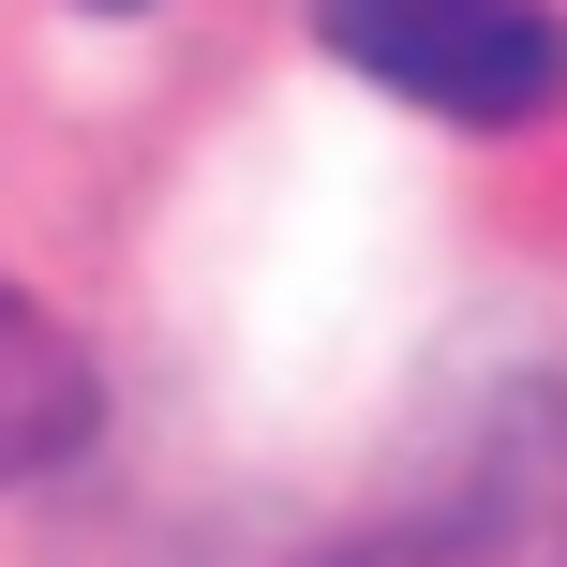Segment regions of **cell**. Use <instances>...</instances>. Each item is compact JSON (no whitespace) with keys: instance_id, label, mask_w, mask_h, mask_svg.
Listing matches in <instances>:
<instances>
[{"instance_id":"cell-1","label":"cell","mask_w":567,"mask_h":567,"mask_svg":"<svg viewBox=\"0 0 567 567\" xmlns=\"http://www.w3.org/2000/svg\"><path fill=\"white\" fill-rule=\"evenodd\" d=\"M313 30H329L343 75L403 90L433 120H478V135L567 105V16L553 0H313Z\"/></svg>"},{"instance_id":"cell-2","label":"cell","mask_w":567,"mask_h":567,"mask_svg":"<svg viewBox=\"0 0 567 567\" xmlns=\"http://www.w3.org/2000/svg\"><path fill=\"white\" fill-rule=\"evenodd\" d=\"M105 16H135V0H105Z\"/></svg>"}]
</instances>
